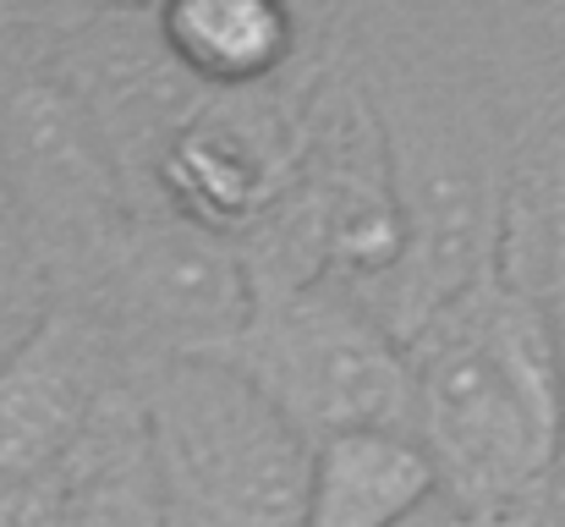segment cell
<instances>
[{
  "instance_id": "cell-9",
  "label": "cell",
  "mask_w": 565,
  "mask_h": 527,
  "mask_svg": "<svg viewBox=\"0 0 565 527\" xmlns=\"http://www.w3.org/2000/svg\"><path fill=\"white\" fill-rule=\"evenodd\" d=\"M160 50L209 88H253L291 55V11L269 0H171Z\"/></svg>"
},
{
  "instance_id": "cell-7",
  "label": "cell",
  "mask_w": 565,
  "mask_h": 527,
  "mask_svg": "<svg viewBox=\"0 0 565 527\" xmlns=\"http://www.w3.org/2000/svg\"><path fill=\"white\" fill-rule=\"evenodd\" d=\"M280 171L286 160L275 155V144L231 116L182 122L154 155V181L166 187L171 214L214 236L264 225L280 203Z\"/></svg>"
},
{
  "instance_id": "cell-4",
  "label": "cell",
  "mask_w": 565,
  "mask_h": 527,
  "mask_svg": "<svg viewBox=\"0 0 565 527\" xmlns=\"http://www.w3.org/2000/svg\"><path fill=\"white\" fill-rule=\"evenodd\" d=\"M99 259L116 325L143 336L160 357H209L258 314L247 253L177 214L127 225Z\"/></svg>"
},
{
  "instance_id": "cell-5",
  "label": "cell",
  "mask_w": 565,
  "mask_h": 527,
  "mask_svg": "<svg viewBox=\"0 0 565 527\" xmlns=\"http://www.w3.org/2000/svg\"><path fill=\"white\" fill-rule=\"evenodd\" d=\"M110 396V325L94 308H44L0 351V500L61 473Z\"/></svg>"
},
{
  "instance_id": "cell-2",
  "label": "cell",
  "mask_w": 565,
  "mask_h": 527,
  "mask_svg": "<svg viewBox=\"0 0 565 527\" xmlns=\"http://www.w3.org/2000/svg\"><path fill=\"white\" fill-rule=\"evenodd\" d=\"M138 418L171 527L308 523L313 440L225 357H154Z\"/></svg>"
},
{
  "instance_id": "cell-8",
  "label": "cell",
  "mask_w": 565,
  "mask_h": 527,
  "mask_svg": "<svg viewBox=\"0 0 565 527\" xmlns=\"http://www.w3.org/2000/svg\"><path fill=\"white\" fill-rule=\"evenodd\" d=\"M439 467L406 429H358L313 451L302 527H401L439 495Z\"/></svg>"
},
{
  "instance_id": "cell-3",
  "label": "cell",
  "mask_w": 565,
  "mask_h": 527,
  "mask_svg": "<svg viewBox=\"0 0 565 527\" xmlns=\"http://www.w3.org/2000/svg\"><path fill=\"white\" fill-rule=\"evenodd\" d=\"M209 357L247 373L313 440V451L358 429L412 434V351L358 292L335 281L258 297L253 325Z\"/></svg>"
},
{
  "instance_id": "cell-6",
  "label": "cell",
  "mask_w": 565,
  "mask_h": 527,
  "mask_svg": "<svg viewBox=\"0 0 565 527\" xmlns=\"http://www.w3.org/2000/svg\"><path fill=\"white\" fill-rule=\"evenodd\" d=\"M0 166L22 203L61 236H88L99 253L116 231V171L99 127L83 116L72 88L22 61L0 66Z\"/></svg>"
},
{
  "instance_id": "cell-1",
  "label": "cell",
  "mask_w": 565,
  "mask_h": 527,
  "mask_svg": "<svg viewBox=\"0 0 565 527\" xmlns=\"http://www.w3.org/2000/svg\"><path fill=\"white\" fill-rule=\"evenodd\" d=\"M412 434L467 512H505L533 495L565 440V357L550 308L483 275L412 341Z\"/></svg>"
}]
</instances>
